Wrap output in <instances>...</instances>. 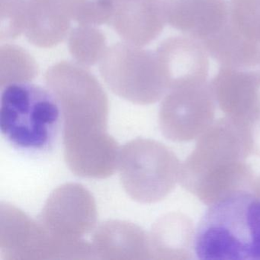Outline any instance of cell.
Wrapping results in <instances>:
<instances>
[{"mask_svg":"<svg viewBox=\"0 0 260 260\" xmlns=\"http://www.w3.org/2000/svg\"><path fill=\"white\" fill-rule=\"evenodd\" d=\"M222 68L252 77L260 85V44L245 36L233 22L203 45Z\"/></svg>","mask_w":260,"mask_h":260,"instance_id":"obj_15","label":"cell"},{"mask_svg":"<svg viewBox=\"0 0 260 260\" xmlns=\"http://www.w3.org/2000/svg\"><path fill=\"white\" fill-rule=\"evenodd\" d=\"M165 23L162 0H131L115 9L109 25L124 42L142 47L160 35Z\"/></svg>","mask_w":260,"mask_h":260,"instance_id":"obj_14","label":"cell"},{"mask_svg":"<svg viewBox=\"0 0 260 260\" xmlns=\"http://www.w3.org/2000/svg\"><path fill=\"white\" fill-rule=\"evenodd\" d=\"M0 249L4 260L77 258L80 252L78 243L55 238L40 222L7 203L1 205Z\"/></svg>","mask_w":260,"mask_h":260,"instance_id":"obj_8","label":"cell"},{"mask_svg":"<svg viewBox=\"0 0 260 260\" xmlns=\"http://www.w3.org/2000/svg\"><path fill=\"white\" fill-rule=\"evenodd\" d=\"M249 155L241 127L228 117L220 118L199 137L181 165L179 182L209 206L237 193L252 191L255 178L246 161Z\"/></svg>","mask_w":260,"mask_h":260,"instance_id":"obj_1","label":"cell"},{"mask_svg":"<svg viewBox=\"0 0 260 260\" xmlns=\"http://www.w3.org/2000/svg\"><path fill=\"white\" fill-rule=\"evenodd\" d=\"M1 89L7 85L28 83L37 75V65L32 57L20 47L1 46Z\"/></svg>","mask_w":260,"mask_h":260,"instance_id":"obj_19","label":"cell"},{"mask_svg":"<svg viewBox=\"0 0 260 260\" xmlns=\"http://www.w3.org/2000/svg\"><path fill=\"white\" fill-rule=\"evenodd\" d=\"M1 89L0 125L7 141L25 153L52 150L62 128L61 111L52 92L29 83Z\"/></svg>","mask_w":260,"mask_h":260,"instance_id":"obj_4","label":"cell"},{"mask_svg":"<svg viewBox=\"0 0 260 260\" xmlns=\"http://www.w3.org/2000/svg\"><path fill=\"white\" fill-rule=\"evenodd\" d=\"M26 0H2L1 39H16L23 33Z\"/></svg>","mask_w":260,"mask_h":260,"instance_id":"obj_21","label":"cell"},{"mask_svg":"<svg viewBox=\"0 0 260 260\" xmlns=\"http://www.w3.org/2000/svg\"><path fill=\"white\" fill-rule=\"evenodd\" d=\"M72 20L80 25L110 24L113 16L112 0H59Z\"/></svg>","mask_w":260,"mask_h":260,"instance_id":"obj_20","label":"cell"},{"mask_svg":"<svg viewBox=\"0 0 260 260\" xmlns=\"http://www.w3.org/2000/svg\"><path fill=\"white\" fill-rule=\"evenodd\" d=\"M199 259H260V197L252 191L210 205L194 234Z\"/></svg>","mask_w":260,"mask_h":260,"instance_id":"obj_3","label":"cell"},{"mask_svg":"<svg viewBox=\"0 0 260 260\" xmlns=\"http://www.w3.org/2000/svg\"><path fill=\"white\" fill-rule=\"evenodd\" d=\"M72 19L59 0H26L23 34L40 48H51L64 40Z\"/></svg>","mask_w":260,"mask_h":260,"instance_id":"obj_16","label":"cell"},{"mask_svg":"<svg viewBox=\"0 0 260 260\" xmlns=\"http://www.w3.org/2000/svg\"><path fill=\"white\" fill-rule=\"evenodd\" d=\"M193 222L181 213H170L158 219L149 237L152 258L190 259L194 240Z\"/></svg>","mask_w":260,"mask_h":260,"instance_id":"obj_17","label":"cell"},{"mask_svg":"<svg viewBox=\"0 0 260 260\" xmlns=\"http://www.w3.org/2000/svg\"><path fill=\"white\" fill-rule=\"evenodd\" d=\"M39 221L58 240H82L81 237L91 232L96 224L95 199L80 184H63L47 199Z\"/></svg>","mask_w":260,"mask_h":260,"instance_id":"obj_9","label":"cell"},{"mask_svg":"<svg viewBox=\"0 0 260 260\" xmlns=\"http://www.w3.org/2000/svg\"><path fill=\"white\" fill-rule=\"evenodd\" d=\"M100 71L112 92L134 104H153L169 90L156 52L126 42L107 48Z\"/></svg>","mask_w":260,"mask_h":260,"instance_id":"obj_6","label":"cell"},{"mask_svg":"<svg viewBox=\"0 0 260 260\" xmlns=\"http://www.w3.org/2000/svg\"><path fill=\"white\" fill-rule=\"evenodd\" d=\"M210 83L220 110L236 123L244 124L260 112V85L249 76L220 67Z\"/></svg>","mask_w":260,"mask_h":260,"instance_id":"obj_12","label":"cell"},{"mask_svg":"<svg viewBox=\"0 0 260 260\" xmlns=\"http://www.w3.org/2000/svg\"><path fill=\"white\" fill-rule=\"evenodd\" d=\"M94 257L100 259H149L150 237L139 226L123 220H108L94 233Z\"/></svg>","mask_w":260,"mask_h":260,"instance_id":"obj_13","label":"cell"},{"mask_svg":"<svg viewBox=\"0 0 260 260\" xmlns=\"http://www.w3.org/2000/svg\"><path fill=\"white\" fill-rule=\"evenodd\" d=\"M47 88L60 106L63 153L81 157L108 148L109 100L95 76L77 63L62 61L47 71Z\"/></svg>","mask_w":260,"mask_h":260,"instance_id":"obj_2","label":"cell"},{"mask_svg":"<svg viewBox=\"0 0 260 260\" xmlns=\"http://www.w3.org/2000/svg\"><path fill=\"white\" fill-rule=\"evenodd\" d=\"M156 52L169 89L179 85L207 81L209 60L198 41L189 37H170L161 42Z\"/></svg>","mask_w":260,"mask_h":260,"instance_id":"obj_11","label":"cell"},{"mask_svg":"<svg viewBox=\"0 0 260 260\" xmlns=\"http://www.w3.org/2000/svg\"><path fill=\"white\" fill-rule=\"evenodd\" d=\"M166 22L202 45L231 22L226 0H162Z\"/></svg>","mask_w":260,"mask_h":260,"instance_id":"obj_10","label":"cell"},{"mask_svg":"<svg viewBox=\"0 0 260 260\" xmlns=\"http://www.w3.org/2000/svg\"><path fill=\"white\" fill-rule=\"evenodd\" d=\"M94 26L79 25L70 33V52L77 63L83 67L100 62L108 48L106 36Z\"/></svg>","mask_w":260,"mask_h":260,"instance_id":"obj_18","label":"cell"},{"mask_svg":"<svg viewBox=\"0 0 260 260\" xmlns=\"http://www.w3.org/2000/svg\"><path fill=\"white\" fill-rule=\"evenodd\" d=\"M252 191L260 197V177L256 178L255 181H254V183L252 187Z\"/></svg>","mask_w":260,"mask_h":260,"instance_id":"obj_24","label":"cell"},{"mask_svg":"<svg viewBox=\"0 0 260 260\" xmlns=\"http://www.w3.org/2000/svg\"><path fill=\"white\" fill-rule=\"evenodd\" d=\"M181 164L173 150L159 141L138 138L120 149V180L131 199L140 203L160 202L179 182Z\"/></svg>","mask_w":260,"mask_h":260,"instance_id":"obj_5","label":"cell"},{"mask_svg":"<svg viewBox=\"0 0 260 260\" xmlns=\"http://www.w3.org/2000/svg\"><path fill=\"white\" fill-rule=\"evenodd\" d=\"M216 104L208 81L173 86L159 107V128L174 142L193 141L214 122Z\"/></svg>","mask_w":260,"mask_h":260,"instance_id":"obj_7","label":"cell"},{"mask_svg":"<svg viewBox=\"0 0 260 260\" xmlns=\"http://www.w3.org/2000/svg\"><path fill=\"white\" fill-rule=\"evenodd\" d=\"M243 31L247 37L260 44V6L246 21Z\"/></svg>","mask_w":260,"mask_h":260,"instance_id":"obj_23","label":"cell"},{"mask_svg":"<svg viewBox=\"0 0 260 260\" xmlns=\"http://www.w3.org/2000/svg\"><path fill=\"white\" fill-rule=\"evenodd\" d=\"M237 124L246 135L250 154L260 157V112L247 122Z\"/></svg>","mask_w":260,"mask_h":260,"instance_id":"obj_22","label":"cell"}]
</instances>
